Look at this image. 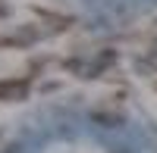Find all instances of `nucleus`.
Instances as JSON below:
<instances>
[{"label":"nucleus","mask_w":157,"mask_h":153,"mask_svg":"<svg viewBox=\"0 0 157 153\" xmlns=\"http://www.w3.org/2000/svg\"><path fill=\"white\" fill-rule=\"evenodd\" d=\"M25 94V84L22 81H3V84H0V97H22Z\"/></svg>","instance_id":"1"}]
</instances>
